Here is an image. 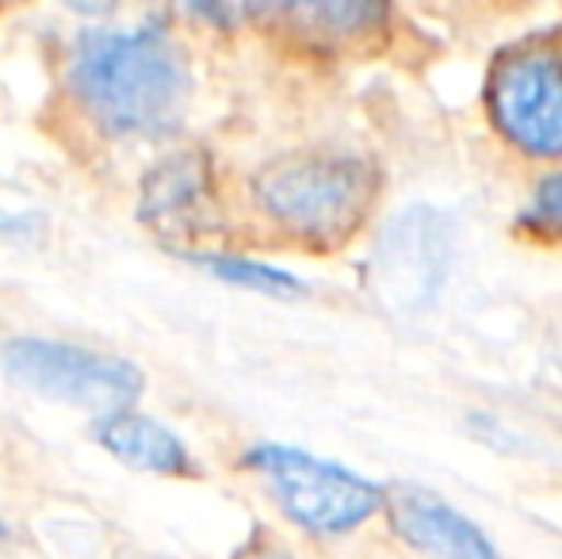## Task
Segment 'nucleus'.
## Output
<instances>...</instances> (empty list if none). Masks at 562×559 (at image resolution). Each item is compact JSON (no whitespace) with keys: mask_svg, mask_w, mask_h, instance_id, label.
<instances>
[{"mask_svg":"<svg viewBox=\"0 0 562 559\" xmlns=\"http://www.w3.org/2000/svg\"><path fill=\"white\" fill-rule=\"evenodd\" d=\"M0 372L12 388L89 418L138 406L146 395V372L131 357L69 337H8L0 345Z\"/></svg>","mask_w":562,"mask_h":559,"instance_id":"39448f33","label":"nucleus"},{"mask_svg":"<svg viewBox=\"0 0 562 559\" xmlns=\"http://www.w3.org/2000/svg\"><path fill=\"white\" fill-rule=\"evenodd\" d=\"M383 192L379 157L352 146H299L245 172L241 208L276 246L340 254L375 231Z\"/></svg>","mask_w":562,"mask_h":559,"instance_id":"f03ea898","label":"nucleus"},{"mask_svg":"<svg viewBox=\"0 0 562 559\" xmlns=\"http://www.w3.org/2000/svg\"><path fill=\"white\" fill-rule=\"evenodd\" d=\"M237 559H303L299 552H291L288 545H280L276 537H252L245 552H237Z\"/></svg>","mask_w":562,"mask_h":559,"instance_id":"2eb2a0df","label":"nucleus"},{"mask_svg":"<svg viewBox=\"0 0 562 559\" xmlns=\"http://www.w3.org/2000/svg\"><path fill=\"white\" fill-rule=\"evenodd\" d=\"M61 112L104 146H172L195 100V58L172 12L89 20L58 54Z\"/></svg>","mask_w":562,"mask_h":559,"instance_id":"f257e3e1","label":"nucleus"},{"mask_svg":"<svg viewBox=\"0 0 562 559\" xmlns=\"http://www.w3.org/2000/svg\"><path fill=\"white\" fill-rule=\"evenodd\" d=\"M149 0H69V8H77L89 20H123L126 8H146Z\"/></svg>","mask_w":562,"mask_h":559,"instance_id":"4468645a","label":"nucleus"},{"mask_svg":"<svg viewBox=\"0 0 562 559\" xmlns=\"http://www.w3.org/2000/svg\"><path fill=\"white\" fill-rule=\"evenodd\" d=\"M237 468L265 491L280 522L306 540L337 545L383 522L386 483L311 448L257 440L241 452Z\"/></svg>","mask_w":562,"mask_h":559,"instance_id":"7ed1b4c3","label":"nucleus"},{"mask_svg":"<svg viewBox=\"0 0 562 559\" xmlns=\"http://www.w3.org/2000/svg\"><path fill=\"white\" fill-rule=\"evenodd\" d=\"M192 269L207 272L211 280L226 283V288L249 291V295H265L276 303H299V299L311 295V283L299 272L283 269L276 261H265L257 254H241L234 246H211V249H195L184 257Z\"/></svg>","mask_w":562,"mask_h":559,"instance_id":"9b49d317","label":"nucleus"},{"mask_svg":"<svg viewBox=\"0 0 562 559\" xmlns=\"http://www.w3.org/2000/svg\"><path fill=\"white\" fill-rule=\"evenodd\" d=\"M513 226L532 246L562 249V165L536 169V177L525 188V200L513 215Z\"/></svg>","mask_w":562,"mask_h":559,"instance_id":"f8f14e48","label":"nucleus"},{"mask_svg":"<svg viewBox=\"0 0 562 559\" xmlns=\"http://www.w3.org/2000/svg\"><path fill=\"white\" fill-rule=\"evenodd\" d=\"M386 533L417 559H505L479 517L425 483H386Z\"/></svg>","mask_w":562,"mask_h":559,"instance_id":"1a4fd4ad","label":"nucleus"},{"mask_svg":"<svg viewBox=\"0 0 562 559\" xmlns=\"http://www.w3.org/2000/svg\"><path fill=\"white\" fill-rule=\"evenodd\" d=\"M31 4V0H0V12H12V8H23Z\"/></svg>","mask_w":562,"mask_h":559,"instance_id":"dca6fc26","label":"nucleus"},{"mask_svg":"<svg viewBox=\"0 0 562 559\" xmlns=\"http://www.w3.org/2000/svg\"><path fill=\"white\" fill-rule=\"evenodd\" d=\"M482 115L517 161L562 165V46L548 38L502 46L486 66Z\"/></svg>","mask_w":562,"mask_h":559,"instance_id":"20e7f679","label":"nucleus"},{"mask_svg":"<svg viewBox=\"0 0 562 559\" xmlns=\"http://www.w3.org/2000/svg\"><path fill=\"white\" fill-rule=\"evenodd\" d=\"M249 31L314 62H356L398 35V0H245Z\"/></svg>","mask_w":562,"mask_h":559,"instance_id":"6e6552de","label":"nucleus"},{"mask_svg":"<svg viewBox=\"0 0 562 559\" xmlns=\"http://www.w3.org/2000/svg\"><path fill=\"white\" fill-rule=\"evenodd\" d=\"M89 437L100 452L112 456L119 468L134 471V476H154V479L203 476L200 460H195V452L188 448V440L180 437L172 425L138 411V406L89 418Z\"/></svg>","mask_w":562,"mask_h":559,"instance_id":"9d476101","label":"nucleus"},{"mask_svg":"<svg viewBox=\"0 0 562 559\" xmlns=\"http://www.w3.org/2000/svg\"><path fill=\"white\" fill-rule=\"evenodd\" d=\"M371 291L394 314H425L437 306L456 261V223L432 203H406L383 215L368 234Z\"/></svg>","mask_w":562,"mask_h":559,"instance_id":"0eeeda50","label":"nucleus"},{"mask_svg":"<svg viewBox=\"0 0 562 559\" xmlns=\"http://www.w3.org/2000/svg\"><path fill=\"white\" fill-rule=\"evenodd\" d=\"M134 215L180 257L223 246L218 234H226V188L211 149L192 142H172L161 149L142 169Z\"/></svg>","mask_w":562,"mask_h":559,"instance_id":"423d86ee","label":"nucleus"},{"mask_svg":"<svg viewBox=\"0 0 562 559\" xmlns=\"http://www.w3.org/2000/svg\"><path fill=\"white\" fill-rule=\"evenodd\" d=\"M8 537H12V529H8V525H4V522H0V545H4V540H8Z\"/></svg>","mask_w":562,"mask_h":559,"instance_id":"f3484780","label":"nucleus"},{"mask_svg":"<svg viewBox=\"0 0 562 559\" xmlns=\"http://www.w3.org/2000/svg\"><path fill=\"white\" fill-rule=\"evenodd\" d=\"M172 15L203 35H237L249 31V4L245 0H172Z\"/></svg>","mask_w":562,"mask_h":559,"instance_id":"ddd939ff","label":"nucleus"}]
</instances>
